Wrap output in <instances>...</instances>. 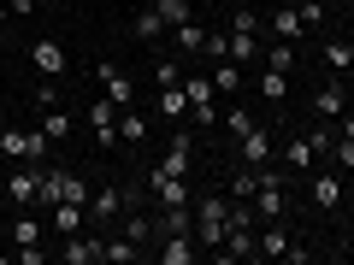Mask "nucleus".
Returning <instances> with one entry per match:
<instances>
[{
  "label": "nucleus",
  "mask_w": 354,
  "mask_h": 265,
  "mask_svg": "<svg viewBox=\"0 0 354 265\" xmlns=\"http://www.w3.org/2000/svg\"><path fill=\"white\" fill-rule=\"evenodd\" d=\"M313 106H319V118H342V106H348V95H342V83H337V77L313 88Z\"/></svg>",
  "instance_id": "412c9836"
},
{
  "label": "nucleus",
  "mask_w": 354,
  "mask_h": 265,
  "mask_svg": "<svg viewBox=\"0 0 354 265\" xmlns=\"http://www.w3.org/2000/svg\"><path fill=\"white\" fill-rule=\"evenodd\" d=\"M148 195L160 206H189L195 201V195H189V177H171V171H160V165L148 171Z\"/></svg>",
  "instance_id": "423d86ee"
},
{
  "label": "nucleus",
  "mask_w": 354,
  "mask_h": 265,
  "mask_svg": "<svg viewBox=\"0 0 354 265\" xmlns=\"http://www.w3.org/2000/svg\"><path fill=\"white\" fill-rule=\"evenodd\" d=\"M41 136L59 148V141L71 136V112H65V106H48V112H41Z\"/></svg>",
  "instance_id": "cd10ccee"
},
{
  "label": "nucleus",
  "mask_w": 354,
  "mask_h": 265,
  "mask_svg": "<svg viewBox=\"0 0 354 265\" xmlns=\"http://www.w3.org/2000/svg\"><path fill=\"white\" fill-rule=\"evenodd\" d=\"M0 153H6V159H30V165H41V159L53 153V141L41 136V124H36V130L6 124V130H0Z\"/></svg>",
  "instance_id": "7ed1b4c3"
},
{
  "label": "nucleus",
  "mask_w": 354,
  "mask_h": 265,
  "mask_svg": "<svg viewBox=\"0 0 354 265\" xmlns=\"http://www.w3.org/2000/svg\"><path fill=\"white\" fill-rule=\"evenodd\" d=\"M337 130H348V136H354V118H342V124H337Z\"/></svg>",
  "instance_id": "c03bdc74"
},
{
  "label": "nucleus",
  "mask_w": 354,
  "mask_h": 265,
  "mask_svg": "<svg viewBox=\"0 0 354 265\" xmlns=\"http://www.w3.org/2000/svg\"><path fill=\"white\" fill-rule=\"evenodd\" d=\"M278 165H283V171H313L319 153H313V141H307V136H290V141H283V153H278Z\"/></svg>",
  "instance_id": "2eb2a0df"
},
{
  "label": "nucleus",
  "mask_w": 354,
  "mask_h": 265,
  "mask_svg": "<svg viewBox=\"0 0 354 265\" xmlns=\"http://www.w3.org/2000/svg\"><path fill=\"white\" fill-rule=\"evenodd\" d=\"M266 30H272V41H301V36H307V24H301L295 6H278V12L266 18Z\"/></svg>",
  "instance_id": "dca6fc26"
},
{
  "label": "nucleus",
  "mask_w": 354,
  "mask_h": 265,
  "mask_svg": "<svg viewBox=\"0 0 354 265\" xmlns=\"http://www.w3.org/2000/svg\"><path fill=\"white\" fill-rule=\"evenodd\" d=\"M83 224H88V206L83 201H59V206H53V230H59V236H77Z\"/></svg>",
  "instance_id": "5701e85b"
},
{
  "label": "nucleus",
  "mask_w": 354,
  "mask_h": 265,
  "mask_svg": "<svg viewBox=\"0 0 354 265\" xmlns=\"http://www.w3.org/2000/svg\"><path fill=\"white\" fill-rule=\"evenodd\" d=\"M130 36H136V41H148V48H160V36H165V18L153 12V6H142V12H136V24H130Z\"/></svg>",
  "instance_id": "a878e982"
},
{
  "label": "nucleus",
  "mask_w": 354,
  "mask_h": 265,
  "mask_svg": "<svg viewBox=\"0 0 354 265\" xmlns=\"http://www.w3.org/2000/svg\"><path fill=\"white\" fill-rule=\"evenodd\" d=\"M319 59L330 65V77H354V41H319Z\"/></svg>",
  "instance_id": "6ab92c4d"
},
{
  "label": "nucleus",
  "mask_w": 354,
  "mask_h": 265,
  "mask_svg": "<svg viewBox=\"0 0 354 265\" xmlns=\"http://www.w3.org/2000/svg\"><path fill=\"white\" fill-rule=\"evenodd\" d=\"M171 83H183V65L177 59H153V88H171Z\"/></svg>",
  "instance_id": "e433bc0d"
},
{
  "label": "nucleus",
  "mask_w": 354,
  "mask_h": 265,
  "mask_svg": "<svg viewBox=\"0 0 354 265\" xmlns=\"http://www.w3.org/2000/svg\"><path fill=\"white\" fill-rule=\"evenodd\" d=\"M48 106H59V77H41L36 83V112H48Z\"/></svg>",
  "instance_id": "58836bf2"
},
{
  "label": "nucleus",
  "mask_w": 354,
  "mask_h": 265,
  "mask_svg": "<svg viewBox=\"0 0 354 265\" xmlns=\"http://www.w3.org/2000/svg\"><path fill=\"white\" fill-rule=\"evenodd\" d=\"M160 171H171V177H189L195 171V130H177V136H171V148L160 153Z\"/></svg>",
  "instance_id": "1a4fd4ad"
},
{
  "label": "nucleus",
  "mask_w": 354,
  "mask_h": 265,
  "mask_svg": "<svg viewBox=\"0 0 354 265\" xmlns=\"http://www.w3.org/2000/svg\"><path fill=\"white\" fill-rule=\"evenodd\" d=\"M124 201H130V195L118 189V183L88 189V224H113V218H124Z\"/></svg>",
  "instance_id": "0eeeda50"
},
{
  "label": "nucleus",
  "mask_w": 354,
  "mask_h": 265,
  "mask_svg": "<svg viewBox=\"0 0 354 265\" xmlns=\"http://www.w3.org/2000/svg\"><path fill=\"white\" fill-rule=\"evenodd\" d=\"M260 95H266L272 106H283V101H290V71H266V77H260Z\"/></svg>",
  "instance_id": "c756f323"
},
{
  "label": "nucleus",
  "mask_w": 354,
  "mask_h": 265,
  "mask_svg": "<svg viewBox=\"0 0 354 265\" xmlns=\"http://www.w3.org/2000/svg\"><path fill=\"white\" fill-rule=\"evenodd\" d=\"M230 30H242V36H266V18L254 12V6H236V12H230Z\"/></svg>",
  "instance_id": "473e14b6"
},
{
  "label": "nucleus",
  "mask_w": 354,
  "mask_h": 265,
  "mask_svg": "<svg viewBox=\"0 0 354 265\" xmlns=\"http://www.w3.org/2000/svg\"><path fill=\"white\" fill-rule=\"evenodd\" d=\"M171 36H177V53H189V59H195V53H201V48H207V30H201V24H195V18H189V24H177V30H171Z\"/></svg>",
  "instance_id": "c85d7f7f"
},
{
  "label": "nucleus",
  "mask_w": 354,
  "mask_h": 265,
  "mask_svg": "<svg viewBox=\"0 0 354 265\" xmlns=\"http://www.w3.org/2000/svg\"><path fill=\"white\" fill-rule=\"evenodd\" d=\"M307 177H313V183H307V189H313L319 213H330V206L342 201V171H337V165H325V159H319V165H313V171H307Z\"/></svg>",
  "instance_id": "6e6552de"
},
{
  "label": "nucleus",
  "mask_w": 354,
  "mask_h": 265,
  "mask_svg": "<svg viewBox=\"0 0 354 265\" xmlns=\"http://www.w3.org/2000/svg\"><path fill=\"white\" fill-rule=\"evenodd\" d=\"M236 148H242V165H254V171H260V165L272 159V130H266V124H254L248 136L236 141Z\"/></svg>",
  "instance_id": "4468645a"
},
{
  "label": "nucleus",
  "mask_w": 354,
  "mask_h": 265,
  "mask_svg": "<svg viewBox=\"0 0 354 265\" xmlns=\"http://www.w3.org/2000/svg\"><path fill=\"white\" fill-rule=\"evenodd\" d=\"M295 12H301V24H307V30H319V18H325V6H319V0H295Z\"/></svg>",
  "instance_id": "ea45409f"
},
{
  "label": "nucleus",
  "mask_w": 354,
  "mask_h": 265,
  "mask_svg": "<svg viewBox=\"0 0 354 265\" xmlns=\"http://www.w3.org/2000/svg\"><path fill=\"white\" fill-rule=\"evenodd\" d=\"M254 124H260V118H254V112H248V106H225V130H230V136H236V141H242V136H248V130H254Z\"/></svg>",
  "instance_id": "72a5a7b5"
},
{
  "label": "nucleus",
  "mask_w": 354,
  "mask_h": 265,
  "mask_svg": "<svg viewBox=\"0 0 354 265\" xmlns=\"http://www.w3.org/2000/svg\"><path fill=\"white\" fill-rule=\"evenodd\" d=\"M12 242H18V248H41V224H36V218H18V224H12Z\"/></svg>",
  "instance_id": "4c0bfd02"
},
{
  "label": "nucleus",
  "mask_w": 354,
  "mask_h": 265,
  "mask_svg": "<svg viewBox=\"0 0 354 265\" xmlns=\"http://www.w3.org/2000/svg\"><path fill=\"white\" fill-rule=\"evenodd\" d=\"M153 259H160V265H195V259H201V242H195V236H160Z\"/></svg>",
  "instance_id": "9d476101"
},
{
  "label": "nucleus",
  "mask_w": 354,
  "mask_h": 265,
  "mask_svg": "<svg viewBox=\"0 0 354 265\" xmlns=\"http://www.w3.org/2000/svg\"><path fill=\"white\" fill-rule=\"evenodd\" d=\"M254 189H260V171H254V165H242V171L230 177V201H254Z\"/></svg>",
  "instance_id": "2f4dec72"
},
{
  "label": "nucleus",
  "mask_w": 354,
  "mask_h": 265,
  "mask_svg": "<svg viewBox=\"0 0 354 265\" xmlns=\"http://www.w3.org/2000/svg\"><path fill=\"white\" fill-rule=\"evenodd\" d=\"M183 95H189V124L195 130H213L218 124V88L207 71H183Z\"/></svg>",
  "instance_id": "f03ea898"
},
{
  "label": "nucleus",
  "mask_w": 354,
  "mask_h": 265,
  "mask_svg": "<svg viewBox=\"0 0 354 265\" xmlns=\"http://www.w3.org/2000/svg\"><path fill=\"white\" fill-rule=\"evenodd\" d=\"M207 77H213L218 101H230V95H242V65H236V59H218V65H213Z\"/></svg>",
  "instance_id": "4be33fe9"
},
{
  "label": "nucleus",
  "mask_w": 354,
  "mask_h": 265,
  "mask_svg": "<svg viewBox=\"0 0 354 265\" xmlns=\"http://www.w3.org/2000/svg\"><path fill=\"white\" fill-rule=\"evenodd\" d=\"M330 165L337 171H354V136L348 130H337V141H330Z\"/></svg>",
  "instance_id": "f704fd0d"
},
{
  "label": "nucleus",
  "mask_w": 354,
  "mask_h": 265,
  "mask_svg": "<svg viewBox=\"0 0 354 265\" xmlns=\"http://www.w3.org/2000/svg\"><path fill=\"white\" fill-rule=\"evenodd\" d=\"M260 59H266V71H295L301 53H295V41H272V36H266V53H260Z\"/></svg>",
  "instance_id": "b1692460"
},
{
  "label": "nucleus",
  "mask_w": 354,
  "mask_h": 265,
  "mask_svg": "<svg viewBox=\"0 0 354 265\" xmlns=\"http://www.w3.org/2000/svg\"><path fill=\"white\" fill-rule=\"evenodd\" d=\"M148 112H142V106H124V112H118V141H124V148H142V141H148Z\"/></svg>",
  "instance_id": "f3484780"
},
{
  "label": "nucleus",
  "mask_w": 354,
  "mask_h": 265,
  "mask_svg": "<svg viewBox=\"0 0 354 265\" xmlns=\"http://www.w3.org/2000/svg\"><path fill=\"white\" fill-rule=\"evenodd\" d=\"M6 18H12V6H6V0H0V24H6Z\"/></svg>",
  "instance_id": "37998d69"
},
{
  "label": "nucleus",
  "mask_w": 354,
  "mask_h": 265,
  "mask_svg": "<svg viewBox=\"0 0 354 265\" xmlns=\"http://www.w3.org/2000/svg\"><path fill=\"white\" fill-rule=\"evenodd\" d=\"M118 112H124V106H118L113 95L88 101V130H95V141H101V148H118Z\"/></svg>",
  "instance_id": "20e7f679"
},
{
  "label": "nucleus",
  "mask_w": 354,
  "mask_h": 265,
  "mask_svg": "<svg viewBox=\"0 0 354 265\" xmlns=\"http://www.w3.org/2000/svg\"><path fill=\"white\" fill-rule=\"evenodd\" d=\"M283 253H290V230H283V218L260 224V259H283Z\"/></svg>",
  "instance_id": "aec40b11"
},
{
  "label": "nucleus",
  "mask_w": 354,
  "mask_h": 265,
  "mask_svg": "<svg viewBox=\"0 0 354 265\" xmlns=\"http://www.w3.org/2000/svg\"><path fill=\"white\" fill-rule=\"evenodd\" d=\"M6 6H12V12H36V0H6Z\"/></svg>",
  "instance_id": "79ce46f5"
},
{
  "label": "nucleus",
  "mask_w": 354,
  "mask_h": 265,
  "mask_svg": "<svg viewBox=\"0 0 354 265\" xmlns=\"http://www.w3.org/2000/svg\"><path fill=\"white\" fill-rule=\"evenodd\" d=\"M59 259L65 265H101L106 259V236H83V230H77V236H59Z\"/></svg>",
  "instance_id": "39448f33"
},
{
  "label": "nucleus",
  "mask_w": 354,
  "mask_h": 265,
  "mask_svg": "<svg viewBox=\"0 0 354 265\" xmlns=\"http://www.w3.org/2000/svg\"><path fill=\"white\" fill-rule=\"evenodd\" d=\"M225 230H230V201H225V195L195 201V242H201V253H218V248H225Z\"/></svg>",
  "instance_id": "f257e3e1"
},
{
  "label": "nucleus",
  "mask_w": 354,
  "mask_h": 265,
  "mask_svg": "<svg viewBox=\"0 0 354 265\" xmlns=\"http://www.w3.org/2000/svg\"><path fill=\"white\" fill-rule=\"evenodd\" d=\"M30 59H36V71H41V77H65V48H59L53 36H36Z\"/></svg>",
  "instance_id": "f8f14e48"
},
{
  "label": "nucleus",
  "mask_w": 354,
  "mask_h": 265,
  "mask_svg": "<svg viewBox=\"0 0 354 265\" xmlns=\"http://www.w3.org/2000/svg\"><path fill=\"white\" fill-rule=\"evenodd\" d=\"M118 224H124V236L136 242V248H148V242H160V230H153V218H148V213H130V206H124V218H118Z\"/></svg>",
  "instance_id": "bb28decb"
},
{
  "label": "nucleus",
  "mask_w": 354,
  "mask_h": 265,
  "mask_svg": "<svg viewBox=\"0 0 354 265\" xmlns=\"http://www.w3.org/2000/svg\"><path fill=\"white\" fill-rule=\"evenodd\" d=\"M348 259H354V253H348Z\"/></svg>",
  "instance_id": "a18cd8bd"
},
{
  "label": "nucleus",
  "mask_w": 354,
  "mask_h": 265,
  "mask_svg": "<svg viewBox=\"0 0 354 265\" xmlns=\"http://www.w3.org/2000/svg\"><path fill=\"white\" fill-rule=\"evenodd\" d=\"M95 77H101V88H106V95H113L118 106H136V83H130V77L118 71L113 59H101V65H95Z\"/></svg>",
  "instance_id": "9b49d317"
},
{
  "label": "nucleus",
  "mask_w": 354,
  "mask_h": 265,
  "mask_svg": "<svg viewBox=\"0 0 354 265\" xmlns=\"http://www.w3.org/2000/svg\"><path fill=\"white\" fill-rule=\"evenodd\" d=\"M65 177H71L65 165H53V171H41V183H36V201H41V206H59V201H65Z\"/></svg>",
  "instance_id": "393cba45"
},
{
  "label": "nucleus",
  "mask_w": 354,
  "mask_h": 265,
  "mask_svg": "<svg viewBox=\"0 0 354 265\" xmlns=\"http://www.w3.org/2000/svg\"><path fill=\"white\" fill-rule=\"evenodd\" d=\"M12 259H18V265H41V259H48V248H18Z\"/></svg>",
  "instance_id": "a19ab883"
},
{
  "label": "nucleus",
  "mask_w": 354,
  "mask_h": 265,
  "mask_svg": "<svg viewBox=\"0 0 354 265\" xmlns=\"http://www.w3.org/2000/svg\"><path fill=\"white\" fill-rule=\"evenodd\" d=\"M36 183H41V165H18L12 177H6V195H12V201H24V206H36Z\"/></svg>",
  "instance_id": "ddd939ff"
},
{
  "label": "nucleus",
  "mask_w": 354,
  "mask_h": 265,
  "mask_svg": "<svg viewBox=\"0 0 354 265\" xmlns=\"http://www.w3.org/2000/svg\"><path fill=\"white\" fill-rule=\"evenodd\" d=\"M153 112H160V118H171V124H183V118H189V95H183V83L160 88V95H153Z\"/></svg>",
  "instance_id": "a211bd4d"
},
{
  "label": "nucleus",
  "mask_w": 354,
  "mask_h": 265,
  "mask_svg": "<svg viewBox=\"0 0 354 265\" xmlns=\"http://www.w3.org/2000/svg\"><path fill=\"white\" fill-rule=\"evenodd\" d=\"M130 259H142V248H136L130 236H113V242H106V265H130Z\"/></svg>",
  "instance_id": "c9c22d12"
},
{
  "label": "nucleus",
  "mask_w": 354,
  "mask_h": 265,
  "mask_svg": "<svg viewBox=\"0 0 354 265\" xmlns=\"http://www.w3.org/2000/svg\"><path fill=\"white\" fill-rule=\"evenodd\" d=\"M153 12L165 18V30H177V24H189V18H195V12H189V0H153Z\"/></svg>",
  "instance_id": "7c9ffc66"
}]
</instances>
